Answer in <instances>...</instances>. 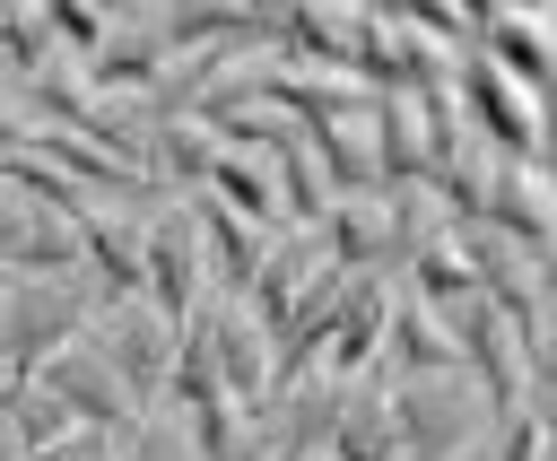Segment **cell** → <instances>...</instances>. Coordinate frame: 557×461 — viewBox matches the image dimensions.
<instances>
[{"label": "cell", "instance_id": "cell-1", "mask_svg": "<svg viewBox=\"0 0 557 461\" xmlns=\"http://www.w3.org/2000/svg\"><path fill=\"white\" fill-rule=\"evenodd\" d=\"M383 418H392L400 461H461L479 452V418L496 409L470 374H409V383H383Z\"/></svg>", "mask_w": 557, "mask_h": 461}, {"label": "cell", "instance_id": "cell-2", "mask_svg": "<svg viewBox=\"0 0 557 461\" xmlns=\"http://www.w3.org/2000/svg\"><path fill=\"white\" fill-rule=\"evenodd\" d=\"M87 322H96V304H87L70 278H9V287H0V365L26 383L52 348L87 339Z\"/></svg>", "mask_w": 557, "mask_h": 461}, {"label": "cell", "instance_id": "cell-3", "mask_svg": "<svg viewBox=\"0 0 557 461\" xmlns=\"http://www.w3.org/2000/svg\"><path fill=\"white\" fill-rule=\"evenodd\" d=\"M87 339H96V357L113 365L122 400L148 418V409L165 400V374H174V331L148 313V296H139V304H104V313L87 322Z\"/></svg>", "mask_w": 557, "mask_h": 461}, {"label": "cell", "instance_id": "cell-4", "mask_svg": "<svg viewBox=\"0 0 557 461\" xmlns=\"http://www.w3.org/2000/svg\"><path fill=\"white\" fill-rule=\"evenodd\" d=\"M139 270H148V313L165 331H191V313H200V235H191V209L139 226Z\"/></svg>", "mask_w": 557, "mask_h": 461}, {"label": "cell", "instance_id": "cell-5", "mask_svg": "<svg viewBox=\"0 0 557 461\" xmlns=\"http://www.w3.org/2000/svg\"><path fill=\"white\" fill-rule=\"evenodd\" d=\"M383 331H392V287L383 278H348V296L322 322V383H366L383 365Z\"/></svg>", "mask_w": 557, "mask_h": 461}, {"label": "cell", "instance_id": "cell-6", "mask_svg": "<svg viewBox=\"0 0 557 461\" xmlns=\"http://www.w3.org/2000/svg\"><path fill=\"white\" fill-rule=\"evenodd\" d=\"M200 339H209V365H218V383H226V400L244 409V418H261L270 409V331L244 313V304H209L200 296Z\"/></svg>", "mask_w": 557, "mask_h": 461}, {"label": "cell", "instance_id": "cell-7", "mask_svg": "<svg viewBox=\"0 0 557 461\" xmlns=\"http://www.w3.org/2000/svg\"><path fill=\"white\" fill-rule=\"evenodd\" d=\"M26 383H35V391H52V400H61V409H70L78 426H104V435L139 418V409L122 400V383H113V365L96 357V339H70V348H52V357H44V365H35Z\"/></svg>", "mask_w": 557, "mask_h": 461}, {"label": "cell", "instance_id": "cell-8", "mask_svg": "<svg viewBox=\"0 0 557 461\" xmlns=\"http://www.w3.org/2000/svg\"><path fill=\"white\" fill-rule=\"evenodd\" d=\"M0 270H9V278L78 270V226H61V217H52V209H35L17 183H0Z\"/></svg>", "mask_w": 557, "mask_h": 461}, {"label": "cell", "instance_id": "cell-9", "mask_svg": "<svg viewBox=\"0 0 557 461\" xmlns=\"http://www.w3.org/2000/svg\"><path fill=\"white\" fill-rule=\"evenodd\" d=\"M78 278H96V313H104V304H139V296H148L139 226H122L113 209H87V217H78Z\"/></svg>", "mask_w": 557, "mask_h": 461}, {"label": "cell", "instance_id": "cell-10", "mask_svg": "<svg viewBox=\"0 0 557 461\" xmlns=\"http://www.w3.org/2000/svg\"><path fill=\"white\" fill-rule=\"evenodd\" d=\"M322 461H400L392 418H383V383H374V374L339 391V418H331V435H322Z\"/></svg>", "mask_w": 557, "mask_h": 461}, {"label": "cell", "instance_id": "cell-11", "mask_svg": "<svg viewBox=\"0 0 557 461\" xmlns=\"http://www.w3.org/2000/svg\"><path fill=\"white\" fill-rule=\"evenodd\" d=\"M218 209H235L244 226H278V183H270V165H252V157H235V148H218L209 157V183H200Z\"/></svg>", "mask_w": 557, "mask_h": 461}, {"label": "cell", "instance_id": "cell-12", "mask_svg": "<svg viewBox=\"0 0 557 461\" xmlns=\"http://www.w3.org/2000/svg\"><path fill=\"white\" fill-rule=\"evenodd\" d=\"M70 426H78V418H70L52 391H35V383L17 391V452H44V444H52V435H70Z\"/></svg>", "mask_w": 557, "mask_h": 461}, {"label": "cell", "instance_id": "cell-13", "mask_svg": "<svg viewBox=\"0 0 557 461\" xmlns=\"http://www.w3.org/2000/svg\"><path fill=\"white\" fill-rule=\"evenodd\" d=\"M44 43L78 52V70H87V61H96V43H104V17H96V9H70V0H61V9H44Z\"/></svg>", "mask_w": 557, "mask_h": 461}, {"label": "cell", "instance_id": "cell-14", "mask_svg": "<svg viewBox=\"0 0 557 461\" xmlns=\"http://www.w3.org/2000/svg\"><path fill=\"white\" fill-rule=\"evenodd\" d=\"M26 461H122V435H104V426H70V435H52V444L26 452Z\"/></svg>", "mask_w": 557, "mask_h": 461}, {"label": "cell", "instance_id": "cell-15", "mask_svg": "<svg viewBox=\"0 0 557 461\" xmlns=\"http://www.w3.org/2000/svg\"><path fill=\"white\" fill-rule=\"evenodd\" d=\"M122 461H200V452H191V435H183L174 418H148V426H139V444H131Z\"/></svg>", "mask_w": 557, "mask_h": 461}, {"label": "cell", "instance_id": "cell-16", "mask_svg": "<svg viewBox=\"0 0 557 461\" xmlns=\"http://www.w3.org/2000/svg\"><path fill=\"white\" fill-rule=\"evenodd\" d=\"M17 391H26V383L0 365V461H26V452H17Z\"/></svg>", "mask_w": 557, "mask_h": 461}, {"label": "cell", "instance_id": "cell-17", "mask_svg": "<svg viewBox=\"0 0 557 461\" xmlns=\"http://www.w3.org/2000/svg\"><path fill=\"white\" fill-rule=\"evenodd\" d=\"M531 374H540V391H548V409H557V331L540 322V339H531V357H522Z\"/></svg>", "mask_w": 557, "mask_h": 461}, {"label": "cell", "instance_id": "cell-18", "mask_svg": "<svg viewBox=\"0 0 557 461\" xmlns=\"http://www.w3.org/2000/svg\"><path fill=\"white\" fill-rule=\"evenodd\" d=\"M461 461H487V444H479V452H461Z\"/></svg>", "mask_w": 557, "mask_h": 461}, {"label": "cell", "instance_id": "cell-19", "mask_svg": "<svg viewBox=\"0 0 557 461\" xmlns=\"http://www.w3.org/2000/svg\"><path fill=\"white\" fill-rule=\"evenodd\" d=\"M0 287H9V270H0Z\"/></svg>", "mask_w": 557, "mask_h": 461}, {"label": "cell", "instance_id": "cell-20", "mask_svg": "<svg viewBox=\"0 0 557 461\" xmlns=\"http://www.w3.org/2000/svg\"><path fill=\"white\" fill-rule=\"evenodd\" d=\"M313 461H322V452H313Z\"/></svg>", "mask_w": 557, "mask_h": 461}]
</instances>
